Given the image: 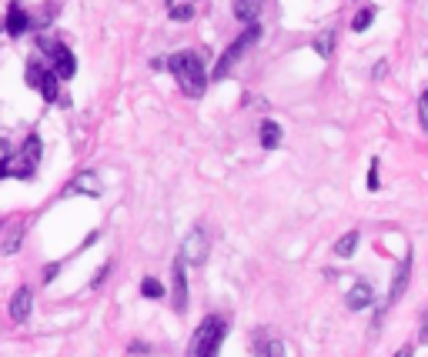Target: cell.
<instances>
[{
    "mask_svg": "<svg viewBox=\"0 0 428 357\" xmlns=\"http://www.w3.org/2000/svg\"><path fill=\"white\" fill-rule=\"evenodd\" d=\"M167 70L174 74L177 87L184 97H204L208 90V70H204V57L198 50H177L171 60H167Z\"/></svg>",
    "mask_w": 428,
    "mask_h": 357,
    "instance_id": "1",
    "label": "cell"
},
{
    "mask_svg": "<svg viewBox=\"0 0 428 357\" xmlns=\"http://www.w3.org/2000/svg\"><path fill=\"white\" fill-rule=\"evenodd\" d=\"M224 337H228V321L214 314L204 317L194 337H191V344H187V357H218Z\"/></svg>",
    "mask_w": 428,
    "mask_h": 357,
    "instance_id": "2",
    "label": "cell"
},
{
    "mask_svg": "<svg viewBox=\"0 0 428 357\" xmlns=\"http://www.w3.org/2000/svg\"><path fill=\"white\" fill-rule=\"evenodd\" d=\"M41 151H44V144L37 134H27V141H24L21 154L11 157V167H7V177H17V181H31L33 174H37V164H41Z\"/></svg>",
    "mask_w": 428,
    "mask_h": 357,
    "instance_id": "3",
    "label": "cell"
},
{
    "mask_svg": "<svg viewBox=\"0 0 428 357\" xmlns=\"http://www.w3.org/2000/svg\"><path fill=\"white\" fill-rule=\"evenodd\" d=\"M258 37H261V27H258V23H248V31H244L241 37H238V41L231 43L228 50H224V54L218 57V64H214V74H211L208 80H224V77L231 74V67L241 60L244 50H248V47H251V43L258 41Z\"/></svg>",
    "mask_w": 428,
    "mask_h": 357,
    "instance_id": "4",
    "label": "cell"
},
{
    "mask_svg": "<svg viewBox=\"0 0 428 357\" xmlns=\"http://www.w3.org/2000/svg\"><path fill=\"white\" fill-rule=\"evenodd\" d=\"M208 250H211V240L204 234V228H191L184 234V244H181V260L191 264V267H201L208 260Z\"/></svg>",
    "mask_w": 428,
    "mask_h": 357,
    "instance_id": "5",
    "label": "cell"
},
{
    "mask_svg": "<svg viewBox=\"0 0 428 357\" xmlns=\"http://www.w3.org/2000/svg\"><path fill=\"white\" fill-rule=\"evenodd\" d=\"M51 60H54V70L51 74L57 77V80H67V77H74V70H77V60H74V54L67 50L64 43H54V50H51Z\"/></svg>",
    "mask_w": 428,
    "mask_h": 357,
    "instance_id": "6",
    "label": "cell"
},
{
    "mask_svg": "<svg viewBox=\"0 0 428 357\" xmlns=\"http://www.w3.org/2000/svg\"><path fill=\"white\" fill-rule=\"evenodd\" d=\"M171 284H174V311L184 314L187 311V281H184V260L177 257L171 267Z\"/></svg>",
    "mask_w": 428,
    "mask_h": 357,
    "instance_id": "7",
    "label": "cell"
},
{
    "mask_svg": "<svg viewBox=\"0 0 428 357\" xmlns=\"http://www.w3.org/2000/svg\"><path fill=\"white\" fill-rule=\"evenodd\" d=\"M31 311H33V291L31 287H17L11 297V317L17 324H24V321L31 317Z\"/></svg>",
    "mask_w": 428,
    "mask_h": 357,
    "instance_id": "8",
    "label": "cell"
},
{
    "mask_svg": "<svg viewBox=\"0 0 428 357\" xmlns=\"http://www.w3.org/2000/svg\"><path fill=\"white\" fill-rule=\"evenodd\" d=\"M64 194H88V197H100V177L94 171H84L77 174L74 181L67 184Z\"/></svg>",
    "mask_w": 428,
    "mask_h": 357,
    "instance_id": "9",
    "label": "cell"
},
{
    "mask_svg": "<svg viewBox=\"0 0 428 357\" xmlns=\"http://www.w3.org/2000/svg\"><path fill=\"white\" fill-rule=\"evenodd\" d=\"M4 27H7V33H11V37H21V33L31 31V14L24 11V4H17V0H14L11 7H7V23H4Z\"/></svg>",
    "mask_w": 428,
    "mask_h": 357,
    "instance_id": "10",
    "label": "cell"
},
{
    "mask_svg": "<svg viewBox=\"0 0 428 357\" xmlns=\"http://www.w3.org/2000/svg\"><path fill=\"white\" fill-rule=\"evenodd\" d=\"M372 301H375L372 284L358 281L352 291H348V311H365V307H372Z\"/></svg>",
    "mask_w": 428,
    "mask_h": 357,
    "instance_id": "11",
    "label": "cell"
},
{
    "mask_svg": "<svg viewBox=\"0 0 428 357\" xmlns=\"http://www.w3.org/2000/svg\"><path fill=\"white\" fill-rule=\"evenodd\" d=\"M261 0H234V17L244 23H258V14H261Z\"/></svg>",
    "mask_w": 428,
    "mask_h": 357,
    "instance_id": "12",
    "label": "cell"
},
{
    "mask_svg": "<svg viewBox=\"0 0 428 357\" xmlns=\"http://www.w3.org/2000/svg\"><path fill=\"white\" fill-rule=\"evenodd\" d=\"M258 354L261 357H298L295 351H291V344H285L281 337H268V341L258 347Z\"/></svg>",
    "mask_w": 428,
    "mask_h": 357,
    "instance_id": "13",
    "label": "cell"
},
{
    "mask_svg": "<svg viewBox=\"0 0 428 357\" xmlns=\"http://www.w3.org/2000/svg\"><path fill=\"white\" fill-rule=\"evenodd\" d=\"M408 274H412V254H408V260L395 271V281H392V291H388V304H395L398 297H402V291H405V284H408Z\"/></svg>",
    "mask_w": 428,
    "mask_h": 357,
    "instance_id": "14",
    "label": "cell"
},
{
    "mask_svg": "<svg viewBox=\"0 0 428 357\" xmlns=\"http://www.w3.org/2000/svg\"><path fill=\"white\" fill-rule=\"evenodd\" d=\"M258 134H261V147H264V151H275L278 144H281V124H275V120H264Z\"/></svg>",
    "mask_w": 428,
    "mask_h": 357,
    "instance_id": "15",
    "label": "cell"
},
{
    "mask_svg": "<svg viewBox=\"0 0 428 357\" xmlns=\"http://www.w3.org/2000/svg\"><path fill=\"white\" fill-rule=\"evenodd\" d=\"M358 230H348V234H341L338 238V244H335V254H338V257H352L355 250H358Z\"/></svg>",
    "mask_w": 428,
    "mask_h": 357,
    "instance_id": "16",
    "label": "cell"
},
{
    "mask_svg": "<svg viewBox=\"0 0 428 357\" xmlns=\"http://www.w3.org/2000/svg\"><path fill=\"white\" fill-rule=\"evenodd\" d=\"M44 74H47V70L41 67V60H27V67H24V84L37 90V87H41V80H44Z\"/></svg>",
    "mask_w": 428,
    "mask_h": 357,
    "instance_id": "17",
    "label": "cell"
},
{
    "mask_svg": "<svg viewBox=\"0 0 428 357\" xmlns=\"http://www.w3.org/2000/svg\"><path fill=\"white\" fill-rule=\"evenodd\" d=\"M311 47H315V54H318V57H331V50H335V31L318 33Z\"/></svg>",
    "mask_w": 428,
    "mask_h": 357,
    "instance_id": "18",
    "label": "cell"
},
{
    "mask_svg": "<svg viewBox=\"0 0 428 357\" xmlns=\"http://www.w3.org/2000/svg\"><path fill=\"white\" fill-rule=\"evenodd\" d=\"M37 90L44 94V100H47V104H54V100L61 97V90H57V77L51 74V70H47V74H44V80H41V87H37Z\"/></svg>",
    "mask_w": 428,
    "mask_h": 357,
    "instance_id": "19",
    "label": "cell"
},
{
    "mask_svg": "<svg viewBox=\"0 0 428 357\" xmlns=\"http://www.w3.org/2000/svg\"><path fill=\"white\" fill-rule=\"evenodd\" d=\"M375 21V7H362V11L355 14V21H352V31L355 33H365L368 31V23Z\"/></svg>",
    "mask_w": 428,
    "mask_h": 357,
    "instance_id": "20",
    "label": "cell"
},
{
    "mask_svg": "<svg viewBox=\"0 0 428 357\" xmlns=\"http://www.w3.org/2000/svg\"><path fill=\"white\" fill-rule=\"evenodd\" d=\"M141 294H144V297H151V301H157V297L165 294V287H161L157 277H144V281H141Z\"/></svg>",
    "mask_w": 428,
    "mask_h": 357,
    "instance_id": "21",
    "label": "cell"
},
{
    "mask_svg": "<svg viewBox=\"0 0 428 357\" xmlns=\"http://www.w3.org/2000/svg\"><path fill=\"white\" fill-rule=\"evenodd\" d=\"M191 17H194V7H191V4H181V7H171V21H174V23H187V21H191Z\"/></svg>",
    "mask_w": 428,
    "mask_h": 357,
    "instance_id": "22",
    "label": "cell"
},
{
    "mask_svg": "<svg viewBox=\"0 0 428 357\" xmlns=\"http://www.w3.org/2000/svg\"><path fill=\"white\" fill-rule=\"evenodd\" d=\"M382 187V177H378V161H372V167H368V191H378Z\"/></svg>",
    "mask_w": 428,
    "mask_h": 357,
    "instance_id": "23",
    "label": "cell"
},
{
    "mask_svg": "<svg viewBox=\"0 0 428 357\" xmlns=\"http://www.w3.org/2000/svg\"><path fill=\"white\" fill-rule=\"evenodd\" d=\"M418 124H422V127H428V94H422V97H418Z\"/></svg>",
    "mask_w": 428,
    "mask_h": 357,
    "instance_id": "24",
    "label": "cell"
},
{
    "mask_svg": "<svg viewBox=\"0 0 428 357\" xmlns=\"http://www.w3.org/2000/svg\"><path fill=\"white\" fill-rule=\"evenodd\" d=\"M110 274V264H100V271H98V277H94V287H100L104 284V277Z\"/></svg>",
    "mask_w": 428,
    "mask_h": 357,
    "instance_id": "25",
    "label": "cell"
},
{
    "mask_svg": "<svg viewBox=\"0 0 428 357\" xmlns=\"http://www.w3.org/2000/svg\"><path fill=\"white\" fill-rule=\"evenodd\" d=\"M57 274H61V264H47V271H44V281H54Z\"/></svg>",
    "mask_w": 428,
    "mask_h": 357,
    "instance_id": "26",
    "label": "cell"
},
{
    "mask_svg": "<svg viewBox=\"0 0 428 357\" xmlns=\"http://www.w3.org/2000/svg\"><path fill=\"white\" fill-rule=\"evenodd\" d=\"M127 351H131V354H147V351H151V347L144 344V341H134V344L127 347Z\"/></svg>",
    "mask_w": 428,
    "mask_h": 357,
    "instance_id": "27",
    "label": "cell"
},
{
    "mask_svg": "<svg viewBox=\"0 0 428 357\" xmlns=\"http://www.w3.org/2000/svg\"><path fill=\"white\" fill-rule=\"evenodd\" d=\"M395 357H415V351H412V347H402V351H398Z\"/></svg>",
    "mask_w": 428,
    "mask_h": 357,
    "instance_id": "28",
    "label": "cell"
}]
</instances>
